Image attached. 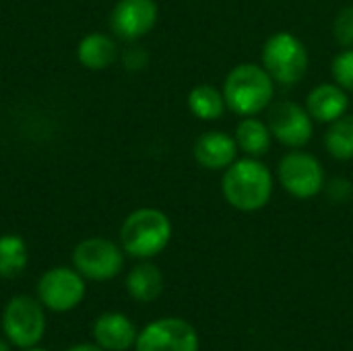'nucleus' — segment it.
<instances>
[{
	"label": "nucleus",
	"instance_id": "a211bd4d",
	"mask_svg": "<svg viewBox=\"0 0 353 351\" xmlns=\"http://www.w3.org/2000/svg\"><path fill=\"white\" fill-rule=\"evenodd\" d=\"M128 294L139 302H153L163 292V275L151 263H139L126 277Z\"/></svg>",
	"mask_w": 353,
	"mask_h": 351
},
{
	"label": "nucleus",
	"instance_id": "39448f33",
	"mask_svg": "<svg viewBox=\"0 0 353 351\" xmlns=\"http://www.w3.org/2000/svg\"><path fill=\"white\" fill-rule=\"evenodd\" d=\"M277 178L281 188L292 194L294 199H314L316 194H321L325 190L327 178H325V170L323 163L306 151L294 149L288 151L277 166Z\"/></svg>",
	"mask_w": 353,
	"mask_h": 351
},
{
	"label": "nucleus",
	"instance_id": "393cba45",
	"mask_svg": "<svg viewBox=\"0 0 353 351\" xmlns=\"http://www.w3.org/2000/svg\"><path fill=\"white\" fill-rule=\"evenodd\" d=\"M0 351H10V348H8V343H6L4 339H0Z\"/></svg>",
	"mask_w": 353,
	"mask_h": 351
},
{
	"label": "nucleus",
	"instance_id": "0eeeda50",
	"mask_svg": "<svg viewBox=\"0 0 353 351\" xmlns=\"http://www.w3.org/2000/svg\"><path fill=\"white\" fill-rule=\"evenodd\" d=\"M74 269L91 281H110L124 267V252L108 238H87L72 250Z\"/></svg>",
	"mask_w": 353,
	"mask_h": 351
},
{
	"label": "nucleus",
	"instance_id": "a878e982",
	"mask_svg": "<svg viewBox=\"0 0 353 351\" xmlns=\"http://www.w3.org/2000/svg\"><path fill=\"white\" fill-rule=\"evenodd\" d=\"M23 351H48V350H41V348H27V350Z\"/></svg>",
	"mask_w": 353,
	"mask_h": 351
},
{
	"label": "nucleus",
	"instance_id": "9d476101",
	"mask_svg": "<svg viewBox=\"0 0 353 351\" xmlns=\"http://www.w3.org/2000/svg\"><path fill=\"white\" fill-rule=\"evenodd\" d=\"M137 351H199L196 331L182 319H161L137 335Z\"/></svg>",
	"mask_w": 353,
	"mask_h": 351
},
{
	"label": "nucleus",
	"instance_id": "4468645a",
	"mask_svg": "<svg viewBox=\"0 0 353 351\" xmlns=\"http://www.w3.org/2000/svg\"><path fill=\"white\" fill-rule=\"evenodd\" d=\"M93 339L105 351H126L137 343V331L124 314L105 312L93 325Z\"/></svg>",
	"mask_w": 353,
	"mask_h": 351
},
{
	"label": "nucleus",
	"instance_id": "20e7f679",
	"mask_svg": "<svg viewBox=\"0 0 353 351\" xmlns=\"http://www.w3.org/2000/svg\"><path fill=\"white\" fill-rule=\"evenodd\" d=\"M263 68L279 85H298L310 66L308 48L292 31H275L267 37L261 52Z\"/></svg>",
	"mask_w": 353,
	"mask_h": 351
},
{
	"label": "nucleus",
	"instance_id": "6ab92c4d",
	"mask_svg": "<svg viewBox=\"0 0 353 351\" xmlns=\"http://www.w3.org/2000/svg\"><path fill=\"white\" fill-rule=\"evenodd\" d=\"M29 263L27 242L17 234L0 236V277L14 279L19 277Z\"/></svg>",
	"mask_w": 353,
	"mask_h": 351
},
{
	"label": "nucleus",
	"instance_id": "5701e85b",
	"mask_svg": "<svg viewBox=\"0 0 353 351\" xmlns=\"http://www.w3.org/2000/svg\"><path fill=\"white\" fill-rule=\"evenodd\" d=\"M325 188H327V192H329V197L333 199V201H339V203H343V201H347L350 199V194H352V182L347 180V178H335L329 186L325 184Z\"/></svg>",
	"mask_w": 353,
	"mask_h": 351
},
{
	"label": "nucleus",
	"instance_id": "dca6fc26",
	"mask_svg": "<svg viewBox=\"0 0 353 351\" xmlns=\"http://www.w3.org/2000/svg\"><path fill=\"white\" fill-rule=\"evenodd\" d=\"M234 139L238 143V149L246 155V157H256L261 159L263 155L269 153L271 149V128L267 122H263L256 116H244L234 130Z\"/></svg>",
	"mask_w": 353,
	"mask_h": 351
},
{
	"label": "nucleus",
	"instance_id": "6e6552de",
	"mask_svg": "<svg viewBox=\"0 0 353 351\" xmlns=\"http://www.w3.org/2000/svg\"><path fill=\"white\" fill-rule=\"evenodd\" d=\"M37 296L52 312H70L85 298V277L70 267H54L37 281Z\"/></svg>",
	"mask_w": 353,
	"mask_h": 351
},
{
	"label": "nucleus",
	"instance_id": "f3484780",
	"mask_svg": "<svg viewBox=\"0 0 353 351\" xmlns=\"http://www.w3.org/2000/svg\"><path fill=\"white\" fill-rule=\"evenodd\" d=\"M188 110L194 118L203 120V122H215L219 120L225 110H228V103H225V97H223V91L217 89L215 85L211 83H201V85H194L190 91H188Z\"/></svg>",
	"mask_w": 353,
	"mask_h": 351
},
{
	"label": "nucleus",
	"instance_id": "423d86ee",
	"mask_svg": "<svg viewBox=\"0 0 353 351\" xmlns=\"http://www.w3.org/2000/svg\"><path fill=\"white\" fill-rule=\"evenodd\" d=\"M2 329L12 345L35 348L46 333L43 304L31 296H14L2 312Z\"/></svg>",
	"mask_w": 353,
	"mask_h": 351
},
{
	"label": "nucleus",
	"instance_id": "f8f14e48",
	"mask_svg": "<svg viewBox=\"0 0 353 351\" xmlns=\"http://www.w3.org/2000/svg\"><path fill=\"white\" fill-rule=\"evenodd\" d=\"M238 143L223 130H207L192 145L194 161L209 172H223L238 159Z\"/></svg>",
	"mask_w": 353,
	"mask_h": 351
},
{
	"label": "nucleus",
	"instance_id": "aec40b11",
	"mask_svg": "<svg viewBox=\"0 0 353 351\" xmlns=\"http://www.w3.org/2000/svg\"><path fill=\"white\" fill-rule=\"evenodd\" d=\"M325 132V149L337 161L353 159V114H345L335 122L327 124Z\"/></svg>",
	"mask_w": 353,
	"mask_h": 351
},
{
	"label": "nucleus",
	"instance_id": "2eb2a0df",
	"mask_svg": "<svg viewBox=\"0 0 353 351\" xmlns=\"http://www.w3.org/2000/svg\"><path fill=\"white\" fill-rule=\"evenodd\" d=\"M77 58L89 70H105L118 58L116 39L108 33H87L77 46Z\"/></svg>",
	"mask_w": 353,
	"mask_h": 351
},
{
	"label": "nucleus",
	"instance_id": "f03ea898",
	"mask_svg": "<svg viewBox=\"0 0 353 351\" xmlns=\"http://www.w3.org/2000/svg\"><path fill=\"white\" fill-rule=\"evenodd\" d=\"M223 97L228 110L238 116H259L271 108L275 97V81L263 64L242 62L234 66L223 81Z\"/></svg>",
	"mask_w": 353,
	"mask_h": 351
},
{
	"label": "nucleus",
	"instance_id": "412c9836",
	"mask_svg": "<svg viewBox=\"0 0 353 351\" xmlns=\"http://www.w3.org/2000/svg\"><path fill=\"white\" fill-rule=\"evenodd\" d=\"M331 74L339 87L353 93V48H343L331 62Z\"/></svg>",
	"mask_w": 353,
	"mask_h": 351
},
{
	"label": "nucleus",
	"instance_id": "ddd939ff",
	"mask_svg": "<svg viewBox=\"0 0 353 351\" xmlns=\"http://www.w3.org/2000/svg\"><path fill=\"white\" fill-rule=\"evenodd\" d=\"M304 108L314 122L331 124L337 118L345 116L350 110V93L337 83H321L310 89L306 95Z\"/></svg>",
	"mask_w": 353,
	"mask_h": 351
},
{
	"label": "nucleus",
	"instance_id": "9b49d317",
	"mask_svg": "<svg viewBox=\"0 0 353 351\" xmlns=\"http://www.w3.org/2000/svg\"><path fill=\"white\" fill-rule=\"evenodd\" d=\"M157 17L155 0H118L110 12V29L124 41H137L153 31Z\"/></svg>",
	"mask_w": 353,
	"mask_h": 351
},
{
	"label": "nucleus",
	"instance_id": "1a4fd4ad",
	"mask_svg": "<svg viewBox=\"0 0 353 351\" xmlns=\"http://www.w3.org/2000/svg\"><path fill=\"white\" fill-rule=\"evenodd\" d=\"M275 141L290 149H302L314 134V120L308 110L296 101H277L269 108L267 120Z\"/></svg>",
	"mask_w": 353,
	"mask_h": 351
},
{
	"label": "nucleus",
	"instance_id": "7ed1b4c3",
	"mask_svg": "<svg viewBox=\"0 0 353 351\" xmlns=\"http://www.w3.org/2000/svg\"><path fill=\"white\" fill-rule=\"evenodd\" d=\"M172 240V221L170 217L153 207H143L132 211L122 228L120 242L122 250L134 259H153L165 250Z\"/></svg>",
	"mask_w": 353,
	"mask_h": 351
},
{
	"label": "nucleus",
	"instance_id": "f257e3e1",
	"mask_svg": "<svg viewBox=\"0 0 353 351\" xmlns=\"http://www.w3.org/2000/svg\"><path fill=\"white\" fill-rule=\"evenodd\" d=\"M275 180L267 163L256 157H240L223 170L221 192L230 207L242 213H254L269 205Z\"/></svg>",
	"mask_w": 353,
	"mask_h": 351
},
{
	"label": "nucleus",
	"instance_id": "4be33fe9",
	"mask_svg": "<svg viewBox=\"0 0 353 351\" xmlns=\"http://www.w3.org/2000/svg\"><path fill=\"white\" fill-rule=\"evenodd\" d=\"M333 39L341 48H353V4L343 6L333 19Z\"/></svg>",
	"mask_w": 353,
	"mask_h": 351
},
{
	"label": "nucleus",
	"instance_id": "b1692460",
	"mask_svg": "<svg viewBox=\"0 0 353 351\" xmlns=\"http://www.w3.org/2000/svg\"><path fill=\"white\" fill-rule=\"evenodd\" d=\"M66 351H105L103 348H99V345H89V343H83V345H74V348H70V350Z\"/></svg>",
	"mask_w": 353,
	"mask_h": 351
}]
</instances>
